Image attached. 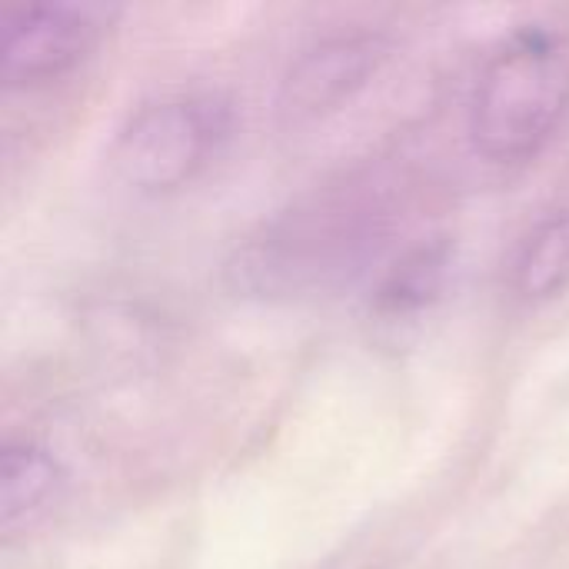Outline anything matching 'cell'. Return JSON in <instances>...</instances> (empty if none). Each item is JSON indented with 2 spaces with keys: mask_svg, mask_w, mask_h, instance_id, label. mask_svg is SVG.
Wrapping results in <instances>:
<instances>
[{
  "mask_svg": "<svg viewBox=\"0 0 569 569\" xmlns=\"http://www.w3.org/2000/svg\"><path fill=\"white\" fill-rule=\"evenodd\" d=\"M393 230V200L373 177L320 187L277 213L230 260L237 290L293 300L350 280Z\"/></svg>",
  "mask_w": 569,
  "mask_h": 569,
  "instance_id": "1",
  "label": "cell"
},
{
  "mask_svg": "<svg viewBox=\"0 0 569 569\" xmlns=\"http://www.w3.org/2000/svg\"><path fill=\"white\" fill-rule=\"evenodd\" d=\"M569 110V47L547 27L510 33L480 67L467 127L490 163L533 160Z\"/></svg>",
  "mask_w": 569,
  "mask_h": 569,
  "instance_id": "2",
  "label": "cell"
},
{
  "mask_svg": "<svg viewBox=\"0 0 569 569\" xmlns=\"http://www.w3.org/2000/svg\"><path fill=\"white\" fill-rule=\"evenodd\" d=\"M233 103L220 93H170L143 103L117 130L110 167L123 187L143 197L193 183L233 140Z\"/></svg>",
  "mask_w": 569,
  "mask_h": 569,
  "instance_id": "3",
  "label": "cell"
},
{
  "mask_svg": "<svg viewBox=\"0 0 569 569\" xmlns=\"http://www.w3.org/2000/svg\"><path fill=\"white\" fill-rule=\"evenodd\" d=\"M113 10L90 3L13 7L0 27V70L7 87H40L80 67L100 43Z\"/></svg>",
  "mask_w": 569,
  "mask_h": 569,
  "instance_id": "4",
  "label": "cell"
},
{
  "mask_svg": "<svg viewBox=\"0 0 569 569\" xmlns=\"http://www.w3.org/2000/svg\"><path fill=\"white\" fill-rule=\"evenodd\" d=\"M393 43L383 33H337L307 47L283 73L277 110L287 123H313L350 103L390 60Z\"/></svg>",
  "mask_w": 569,
  "mask_h": 569,
  "instance_id": "5",
  "label": "cell"
},
{
  "mask_svg": "<svg viewBox=\"0 0 569 569\" xmlns=\"http://www.w3.org/2000/svg\"><path fill=\"white\" fill-rule=\"evenodd\" d=\"M63 490V467L50 450L30 440L3 447L0 460V523L7 533L40 520Z\"/></svg>",
  "mask_w": 569,
  "mask_h": 569,
  "instance_id": "6",
  "label": "cell"
},
{
  "mask_svg": "<svg viewBox=\"0 0 569 569\" xmlns=\"http://www.w3.org/2000/svg\"><path fill=\"white\" fill-rule=\"evenodd\" d=\"M510 290L520 303L540 307L569 290V207L537 220L510 263Z\"/></svg>",
  "mask_w": 569,
  "mask_h": 569,
  "instance_id": "7",
  "label": "cell"
},
{
  "mask_svg": "<svg viewBox=\"0 0 569 569\" xmlns=\"http://www.w3.org/2000/svg\"><path fill=\"white\" fill-rule=\"evenodd\" d=\"M450 263H453L450 237H430L413 243L403 257L393 260V267H387L380 287L373 290L377 293L373 310L387 320H400L427 310L443 293Z\"/></svg>",
  "mask_w": 569,
  "mask_h": 569,
  "instance_id": "8",
  "label": "cell"
}]
</instances>
